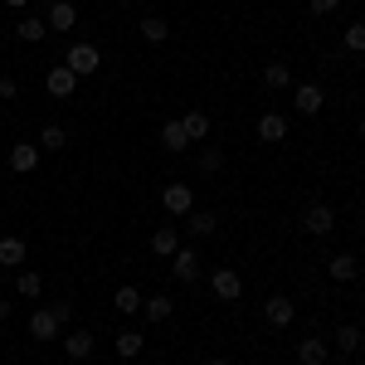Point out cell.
<instances>
[{
	"label": "cell",
	"instance_id": "1",
	"mask_svg": "<svg viewBox=\"0 0 365 365\" xmlns=\"http://www.w3.org/2000/svg\"><path fill=\"white\" fill-rule=\"evenodd\" d=\"M73 317V307L68 302H49V307H34V317H29V336L34 341H54L58 327Z\"/></svg>",
	"mask_w": 365,
	"mask_h": 365
},
{
	"label": "cell",
	"instance_id": "2",
	"mask_svg": "<svg viewBox=\"0 0 365 365\" xmlns=\"http://www.w3.org/2000/svg\"><path fill=\"white\" fill-rule=\"evenodd\" d=\"M78 78H88V73H98L103 68V54H98V44H88V39H78V44H68V58H63Z\"/></svg>",
	"mask_w": 365,
	"mask_h": 365
},
{
	"label": "cell",
	"instance_id": "3",
	"mask_svg": "<svg viewBox=\"0 0 365 365\" xmlns=\"http://www.w3.org/2000/svg\"><path fill=\"white\" fill-rule=\"evenodd\" d=\"M161 210L175 215V220H180V215H190V210H195V190H190L185 180H170L166 190H161Z\"/></svg>",
	"mask_w": 365,
	"mask_h": 365
},
{
	"label": "cell",
	"instance_id": "4",
	"mask_svg": "<svg viewBox=\"0 0 365 365\" xmlns=\"http://www.w3.org/2000/svg\"><path fill=\"white\" fill-rule=\"evenodd\" d=\"M210 287H215L220 302H239V297H244V278H239L234 268H215V273H210Z\"/></svg>",
	"mask_w": 365,
	"mask_h": 365
},
{
	"label": "cell",
	"instance_id": "5",
	"mask_svg": "<svg viewBox=\"0 0 365 365\" xmlns=\"http://www.w3.org/2000/svg\"><path fill=\"white\" fill-rule=\"evenodd\" d=\"M263 322H268L273 331L292 327V322H297V302H292V297H268V302H263Z\"/></svg>",
	"mask_w": 365,
	"mask_h": 365
},
{
	"label": "cell",
	"instance_id": "6",
	"mask_svg": "<svg viewBox=\"0 0 365 365\" xmlns=\"http://www.w3.org/2000/svg\"><path fill=\"white\" fill-rule=\"evenodd\" d=\"M302 229H307L312 239H327V234L336 229V215H331V205H307V215H302Z\"/></svg>",
	"mask_w": 365,
	"mask_h": 365
},
{
	"label": "cell",
	"instance_id": "7",
	"mask_svg": "<svg viewBox=\"0 0 365 365\" xmlns=\"http://www.w3.org/2000/svg\"><path fill=\"white\" fill-rule=\"evenodd\" d=\"M322 103H327V93H322L317 83H292V108H297L302 117H317Z\"/></svg>",
	"mask_w": 365,
	"mask_h": 365
},
{
	"label": "cell",
	"instance_id": "8",
	"mask_svg": "<svg viewBox=\"0 0 365 365\" xmlns=\"http://www.w3.org/2000/svg\"><path fill=\"white\" fill-rule=\"evenodd\" d=\"M34 166H39V141H15L10 146V170L15 175H29Z\"/></svg>",
	"mask_w": 365,
	"mask_h": 365
},
{
	"label": "cell",
	"instance_id": "9",
	"mask_svg": "<svg viewBox=\"0 0 365 365\" xmlns=\"http://www.w3.org/2000/svg\"><path fill=\"white\" fill-rule=\"evenodd\" d=\"M170 278H175V282H195L200 278L195 249H175V253H170Z\"/></svg>",
	"mask_w": 365,
	"mask_h": 365
},
{
	"label": "cell",
	"instance_id": "10",
	"mask_svg": "<svg viewBox=\"0 0 365 365\" xmlns=\"http://www.w3.org/2000/svg\"><path fill=\"white\" fill-rule=\"evenodd\" d=\"M327 356H331V341H327V336L297 341V365H327Z\"/></svg>",
	"mask_w": 365,
	"mask_h": 365
},
{
	"label": "cell",
	"instance_id": "11",
	"mask_svg": "<svg viewBox=\"0 0 365 365\" xmlns=\"http://www.w3.org/2000/svg\"><path fill=\"white\" fill-rule=\"evenodd\" d=\"M44 88H49V98H73V88H78V73H73L68 63H63V68H49Z\"/></svg>",
	"mask_w": 365,
	"mask_h": 365
},
{
	"label": "cell",
	"instance_id": "12",
	"mask_svg": "<svg viewBox=\"0 0 365 365\" xmlns=\"http://www.w3.org/2000/svg\"><path fill=\"white\" fill-rule=\"evenodd\" d=\"M44 25L49 29H73L78 25V5H73V0H54L49 15H44Z\"/></svg>",
	"mask_w": 365,
	"mask_h": 365
},
{
	"label": "cell",
	"instance_id": "13",
	"mask_svg": "<svg viewBox=\"0 0 365 365\" xmlns=\"http://www.w3.org/2000/svg\"><path fill=\"white\" fill-rule=\"evenodd\" d=\"M161 146H166L170 156H180V151H190V137H185V127H180V117H170V122H161Z\"/></svg>",
	"mask_w": 365,
	"mask_h": 365
},
{
	"label": "cell",
	"instance_id": "14",
	"mask_svg": "<svg viewBox=\"0 0 365 365\" xmlns=\"http://www.w3.org/2000/svg\"><path fill=\"white\" fill-rule=\"evenodd\" d=\"M25 258H29V249H25L20 234H5V239H0V268H20Z\"/></svg>",
	"mask_w": 365,
	"mask_h": 365
},
{
	"label": "cell",
	"instance_id": "15",
	"mask_svg": "<svg viewBox=\"0 0 365 365\" xmlns=\"http://www.w3.org/2000/svg\"><path fill=\"white\" fill-rule=\"evenodd\" d=\"M327 273H331V282H356L361 278V263H356V253H336L327 263Z\"/></svg>",
	"mask_w": 365,
	"mask_h": 365
},
{
	"label": "cell",
	"instance_id": "16",
	"mask_svg": "<svg viewBox=\"0 0 365 365\" xmlns=\"http://www.w3.org/2000/svg\"><path fill=\"white\" fill-rule=\"evenodd\" d=\"M282 137H287V117H282V113H263V117H258V141L273 146V141H282Z\"/></svg>",
	"mask_w": 365,
	"mask_h": 365
},
{
	"label": "cell",
	"instance_id": "17",
	"mask_svg": "<svg viewBox=\"0 0 365 365\" xmlns=\"http://www.w3.org/2000/svg\"><path fill=\"white\" fill-rule=\"evenodd\" d=\"M180 127H185V137H190V146H200V141L210 137V113H200V108H190V113L180 117Z\"/></svg>",
	"mask_w": 365,
	"mask_h": 365
},
{
	"label": "cell",
	"instance_id": "18",
	"mask_svg": "<svg viewBox=\"0 0 365 365\" xmlns=\"http://www.w3.org/2000/svg\"><path fill=\"white\" fill-rule=\"evenodd\" d=\"M93 346H98V341H93V331H68V336H63L68 361H88V356H93Z\"/></svg>",
	"mask_w": 365,
	"mask_h": 365
},
{
	"label": "cell",
	"instance_id": "19",
	"mask_svg": "<svg viewBox=\"0 0 365 365\" xmlns=\"http://www.w3.org/2000/svg\"><path fill=\"white\" fill-rule=\"evenodd\" d=\"M175 249H180V234H175V225H161L156 234H151V253H156V258H170Z\"/></svg>",
	"mask_w": 365,
	"mask_h": 365
},
{
	"label": "cell",
	"instance_id": "20",
	"mask_svg": "<svg viewBox=\"0 0 365 365\" xmlns=\"http://www.w3.org/2000/svg\"><path fill=\"white\" fill-rule=\"evenodd\" d=\"M141 312H146V322H151V327H156V322H166L170 312H175V302H170V297H161V292H156V297H141Z\"/></svg>",
	"mask_w": 365,
	"mask_h": 365
},
{
	"label": "cell",
	"instance_id": "21",
	"mask_svg": "<svg viewBox=\"0 0 365 365\" xmlns=\"http://www.w3.org/2000/svg\"><path fill=\"white\" fill-rule=\"evenodd\" d=\"M331 341H336V351H341V356L351 361V356L361 351V341H365V336H361V327H351V322H346V327H341V331H336Z\"/></svg>",
	"mask_w": 365,
	"mask_h": 365
},
{
	"label": "cell",
	"instance_id": "22",
	"mask_svg": "<svg viewBox=\"0 0 365 365\" xmlns=\"http://www.w3.org/2000/svg\"><path fill=\"white\" fill-rule=\"evenodd\" d=\"M137 29H141V39H146V44H166V34H170V25L161 20V15H146Z\"/></svg>",
	"mask_w": 365,
	"mask_h": 365
},
{
	"label": "cell",
	"instance_id": "23",
	"mask_svg": "<svg viewBox=\"0 0 365 365\" xmlns=\"http://www.w3.org/2000/svg\"><path fill=\"white\" fill-rule=\"evenodd\" d=\"M15 34H20V39H25V44H39V39H44V34H49V25H44V20H39V15H25V20H20V25H15Z\"/></svg>",
	"mask_w": 365,
	"mask_h": 365
},
{
	"label": "cell",
	"instance_id": "24",
	"mask_svg": "<svg viewBox=\"0 0 365 365\" xmlns=\"http://www.w3.org/2000/svg\"><path fill=\"white\" fill-rule=\"evenodd\" d=\"M263 83L273 88V93H278V88H292V68H287V63H268V68H263Z\"/></svg>",
	"mask_w": 365,
	"mask_h": 365
},
{
	"label": "cell",
	"instance_id": "25",
	"mask_svg": "<svg viewBox=\"0 0 365 365\" xmlns=\"http://www.w3.org/2000/svg\"><path fill=\"white\" fill-rule=\"evenodd\" d=\"M190 229H195V239H210V234L220 229V220H215L210 210H190Z\"/></svg>",
	"mask_w": 365,
	"mask_h": 365
},
{
	"label": "cell",
	"instance_id": "26",
	"mask_svg": "<svg viewBox=\"0 0 365 365\" xmlns=\"http://www.w3.org/2000/svg\"><path fill=\"white\" fill-rule=\"evenodd\" d=\"M117 312H122V317H132V312H141V292L137 287H117Z\"/></svg>",
	"mask_w": 365,
	"mask_h": 365
},
{
	"label": "cell",
	"instance_id": "27",
	"mask_svg": "<svg viewBox=\"0 0 365 365\" xmlns=\"http://www.w3.org/2000/svg\"><path fill=\"white\" fill-rule=\"evenodd\" d=\"M63 146H68V132L63 127H44L39 132V151H63Z\"/></svg>",
	"mask_w": 365,
	"mask_h": 365
},
{
	"label": "cell",
	"instance_id": "28",
	"mask_svg": "<svg viewBox=\"0 0 365 365\" xmlns=\"http://www.w3.org/2000/svg\"><path fill=\"white\" fill-rule=\"evenodd\" d=\"M141 346H146L141 331H117V356H141Z\"/></svg>",
	"mask_w": 365,
	"mask_h": 365
},
{
	"label": "cell",
	"instance_id": "29",
	"mask_svg": "<svg viewBox=\"0 0 365 365\" xmlns=\"http://www.w3.org/2000/svg\"><path fill=\"white\" fill-rule=\"evenodd\" d=\"M15 287H20V297H39V287H44V278H39L34 268H20V278H15Z\"/></svg>",
	"mask_w": 365,
	"mask_h": 365
},
{
	"label": "cell",
	"instance_id": "30",
	"mask_svg": "<svg viewBox=\"0 0 365 365\" xmlns=\"http://www.w3.org/2000/svg\"><path fill=\"white\" fill-rule=\"evenodd\" d=\"M200 170H205V175H215V170H225V151H215V146H205V151H200Z\"/></svg>",
	"mask_w": 365,
	"mask_h": 365
},
{
	"label": "cell",
	"instance_id": "31",
	"mask_svg": "<svg viewBox=\"0 0 365 365\" xmlns=\"http://www.w3.org/2000/svg\"><path fill=\"white\" fill-rule=\"evenodd\" d=\"M346 49H351V54H365V20L346 29Z\"/></svg>",
	"mask_w": 365,
	"mask_h": 365
},
{
	"label": "cell",
	"instance_id": "32",
	"mask_svg": "<svg viewBox=\"0 0 365 365\" xmlns=\"http://www.w3.org/2000/svg\"><path fill=\"white\" fill-rule=\"evenodd\" d=\"M307 5H312V15H336L341 0H307Z\"/></svg>",
	"mask_w": 365,
	"mask_h": 365
},
{
	"label": "cell",
	"instance_id": "33",
	"mask_svg": "<svg viewBox=\"0 0 365 365\" xmlns=\"http://www.w3.org/2000/svg\"><path fill=\"white\" fill-rule=\"evenodd\" d=\"M15 93H20V83H15V78H0V98H15Z\"/></svg>",
	"mask_w": 365,
	"mask_h": 365
},
{
	"label": "cell",
	"instance_id": "34",
	"mask_svg": "<svg viewBox=\"0 0 365 365\" xmlns=\"http://www.w3.org/2000/svg\"><path fill=\"white\" fill-rule=\"evenodd\" d=\"M205 365H234V361H225V356H215V361H205Z\"/></svg>",
	"mask_w": 365,
	"mask_h": 365
},
{
	"label": "cell",
	"instance_id": "35",
	"mask_svg": "<svg viewBox=\"0 0 365 365\" xmlns=\"http://www.w3.org/2000/svg\"><path fill=\"white\" fill-rule=\"evenodd\" d=\"M5 317H10V302H0V322H5Z\"/></svg>",
	"mask_w": 365,
	"mask_h": 365
},
{
	"label": "cell",
	"instance_id": "36",
	"mask_svg": "<svg viewBox=\"0 0 365 365\" xmlns=\"http://www.w3.org/2000/svg\"><path fill=\"white\" fill-rule=\"evenodd\" d=\"M5 5H29V0H5Z\"/></svg>",
	"mask_w": 365,
	"mask_h": 365
},
{
	"label": "cell",
	"instance_id": "37",
	"mask_svg": "<svg viewBox=\"0 0 365 365\" xmlns=\"http://www.w3.org/2000/svg\"><path fill=\"white\" fill-rule=\"evenodd\" d=\"M361 141H365V122H361Z\"/></svg>",
	"mask_w": 365,
	"mask_h": 365
},
{
	"label": "cell",
	"instance_id": "38",
	"mask_svg": "<svg viewBox=\"0 0 365 365\" xmlns=\"http://www.w3.org/2000/svg\"><path fill=\"white\" fill-rule=\"evenodd\" d=\"M346 365H361V361H346Z\"/></svg>",
	"mask_w": 365,
	"mask_h": 365
},
{
	"label": "cell",
	"instance_id": "39",
	"mask_svg": "<svg viewBox=\"0 0 365 365\" xmlns=\"http://www.w3.org/2000/svg\"><path fill=\"white\" fill-rule=\"evenodd\" d=\"M117 5H127V0H117Z\"/></svg>",
	"mask_w": 365,
	"mask_h": 365
}]
</instances>
